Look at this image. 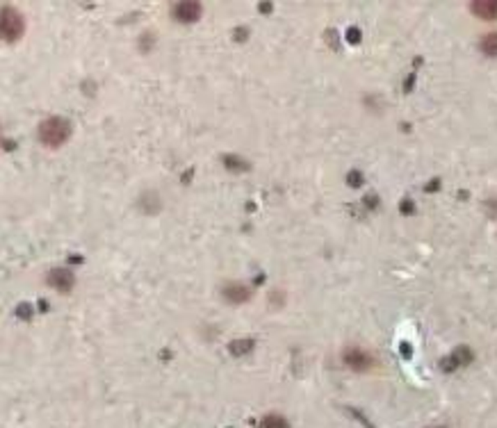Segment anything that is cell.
<instances>
[{
    "label": "cell",
    "instance_id": "ba28073f",
    "mask_svg": "<svg viewBox=\"0 0 497 428\" xmlns=\"http://www.w3.org/2000/svg\"><path fill=\"white\" fill-rule=\"evenodd\" d=\"M470 360H472V356H470L468 349H457V353H454V356L447 360L445 365L457 369V367H463V365H466V362H470Z\"/></svg>",
    "mask_w": 497,
    "mask_h": 428
},
{
    "label": "cell",
    "instance_id": "3957f363",
    "mask_svg": "<svg viewBox=\"0 0 497 428\" xmlns=\"http://www.w3.org/2000/svg\"><path fill=\"white\" fill-rule=\"evenodd\" d=\"M345 362L349 365L356 372H365V369L372 367V358L370 353H365L363 349H349L345 353Z\"/></svg>",
    "mask_w": 497,
    "mask_h": 428
},
{
    "label": "cell",
    "instance_id": "277c9868",
    "mask_svg": "<svg viewBox=\"0 0 497 428\" xmlns=\"http://www.w3.org/2000/svg\"><path fill=\"white\" fill-rule=\"evenodd\" d=\"M48 283H51L57 292H71L73 283H76V278L69 269H57V271H51V276H48Z\"/></svg>",
    "mask_w": 497,
    "mask_h": 428
},
{
    "label": "cell",
    "instance_id": "7a4b0ae2",
    "mask_svg": "<svg viewBox=\"0 0 497 428\" xmlns=\"http://www.w3.org/2000/svg\"><path fill=\"white\" fill-rule=\"evenodd\" d=\"M23 30H26V23H23L21 12H16L14 7H3L0 10V39L14 44L23 37Z\"/></svg>",
    "mask_w": 497,
    "mask_h": 428
},
{
    "label": "cell",
    "instance_id": "9c48e42d",
    "mask_svg": "<svg viewBox=\"0 0 497 428\" xmlns=\"http://www.w3.org/2000/svg\"><path fill=\"white\" fill-rule=\"evenodd\" d=\"M482 51L488 57H497V32H493V35H486L482 39Z\"/></svg>",
    "mask_w": 497,
    "mask_h": 428
},
{
    "label": "cell",
    "instance_id": "5b68a950",
    "mask_svg": "<svg viewBox=\"0 0 497 428\" xmlns=\"http://www.w3.org/2000/svg\"><path fill=\"white\" fill-rule=\"evenodd\" d=\"M201 14H203V10H201V5L198 3H180L176 7V12H173V16H176L178 21H183V23H194V21L201 19Z\"/></svg>",
    "mask_w": 497,
    "mask_h": 428
},
{
    "label": "cell",
    "instance_id": "8992f818",
    "mask_svg": "<svg viewBox=\"0 0 497 428\" xmlns=\"http://www.w3.org/2000/svg\"><path fill=\"white\" fill-rule=\"evenodd\" d=\"M472 12L482 16V19L493 21L497 19V0H479V3L472 5Z\"/></svg>",
    "mask_w": 497,
    "mask_h": 428
},
{
    "label": "cell",
    "instance_id": "6da1fadb",
    "mask_svg": "<svg viewBox=\"0 0 497 428\" xmlns=\"http://www.w3.org/2000/svg\"><path fill=\"white\" fill-rule=\"evenodd\" d=\"M69 137H71V123L62 117L46 119L39 126V139L48 148H60Z\"/></svg>",
    "mask_w": 497,
    "mask_h": 428
},
{
    "label": "cell",
    "instance_id": "30bf717a",
    "mask_svg": "<svg viewBox=\"0 0 497 428\" xmlns=\"http://www.w3.org/2000/svg\"><path fill=\"white\" fill-rule=\"evenodd\" d=\"M260 428H287V422L283 417H276V415H269L265 417L260 422Z\"/></svg>",
    "mask_w": 497,
    "mask_h": 428
},
{
    "label": "cell",
    "instance_id": "8fae6325",
    "mask_svg": "<svg viewBox=\"0 0 497 428\" xmlns=\"http://www.w3.org/2000/svg\"><path fill=\"white\" fill-rule=\"evenodd\" d=\"M251 347H253L251 340H242V342H233V344H230V351H233V353H246L244 349H251Z\"/></svg>",
    "mask_w": 497,
    "mask_h": 428
},
{
    "label": "cell",
    "instance_id": "52a82bcc",
    "mask_svg": "<svg viewBox=\"0 0 497 428\" xmlns=\"http://www.w3.org/2000/svg\"><path fill=\"white\" fill-rule=\"evenodd\" d=\"M223 294H226V299L233 301V303L248 299V290H246V287H239V285H228L226 290H223Z\"/></svg>",
    "mask_w": 497,
    "mask_h": 428
}]
</instances>
